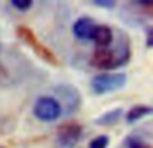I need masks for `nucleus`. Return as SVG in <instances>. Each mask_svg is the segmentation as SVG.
<instances>
[{"instance_id":"4","label":"nucleus","mask_w":153,"mask_h":148,"mask_svg":"<svg viewBox=\"0 0 153 148\" xmlns=\"http://www.w3.org/2000/svg\"><path fill=\"white\" fill-rule=\"evenodd\" d=\"M32 113L39 121L51 123L56 121L63 114L62 106L53 96H40L35 100L32 106Z\"/></svg>"},{"instance_id":"5","label":"nucleus","mask_w":153,"mask_h":148,"mask_svg":"<svg viewBox=\"0 0 153 148\" xmlns=\"http://www.w3.org/2000/svg\"><path fill=\"white\" fill-rule=\"evenodd\" d=\"M55 96L58 102L62 106V112H66L67 114H71L79 109L82 104L81 92L70 84H61L55 87Z\"/></svg>"},{"instance_id":"15","label":"nucleus","mask_w":153,"mask_h":148,"mask_svg":"<svg viewBox=\"0 0 153 148\" xmlns=\"http://www.w3.org/2000/svg\"><path fill=\"white\" fill-rule=\"evenodd\" d=\"M153 46V28L148 27L146 28V47L151 49Z\"/></svg>"},{"instance_id":"1","label":"nucleus","mask_w":153,"mask_h":148,"mask_svg":"<svg viewBox=\"0 0 153 148\" xmlns=\"http://www.w3.org/2000/svg\"><path fill=\"white\" fill-rule=\"evenodd\" d=\"M132 58V42L126 32L118 31V37L110 46L97 49L90 59V65L100 70H116L128 64Z\"/></svg>"},{"instance_id":"8","label":"nucleus","mask_w":153,"mask_h":148,"mask_svg":"<svg viewBox=\"0 0 153 148\" xmlns=\"http://www.w3.org/2000/svg\"><path fill=\"white\" fill-rule=\"evenodd\" d=\"M93 42L95 43L97 49H105L110 46L114 40L113 28L108 24H97V28L93 35Z\"/></svg>"},{"instance_id":"6","label":"nucleus","mask_w":153,"mask_h":148,"mask_svg":"<svg viewBox=\"0 0 153 148\" xmlns=\"http://www.w3.org/2000/svg\"><path fill=\"white\" fill-rule=\"evenodd\" d=\"M83 135V127L78 123L66 121L56 129V141L63 148H73L81 140Z\"/></svg>"},{"instance_id":"7","label":"nucleus","mask_w":153,"mask_h":148,"mask_svg":"<svg viewBox=\"0 0 153 148\" xmlns=\"http://www.w3.org/2000/svg\"><path fill=\"white\" fill-rule=\"evenodd\" d=\"M97 24L98 23H95L94 19L89 18V16H81L73 24V34L79 40H91L95 28H97Z\"/></svg>"},{"instance_id":"13","label":"nucleus","mask_w":153,"mask_h":148,"mask_svg":"<svg viewBox=\"0 0 153 148\" xmlns=\"http://www.w3.org/2000/svg\"><path fill=\"white\" fill-rule=\"evenodd\" d=\"M32 4H34L32 0H11V5L13 8H16L18 11H20V12L28 11L32 7Z\"/></svg>"},{"instance_id":"10","label":"nucleus","mask_w":153,"mask_h":148,"mask_svg":"<svg viewBox=\"0 0 153 148\" xmlns=\"http://www.w3.org/2000/svg\"><path fill=\"white\" fill-rule=\"evenodd\" d=\"M153 113L152 106L149 105H143V104H138V105H134L126 112L125 114V120H126L128 124H133L136 121H140L141 119L146 116H151Z\"/></svg>"},{"instance_id":"16","label":"nucleus","mask_w":153,"mask_h":148,"mask_svg":"<svg viewBox=\"0 0 153 148\" xmlns=\"http://www.w3.org/2000/svg\"><path fill=\"white\" fill-rule=\"evenodd\" d=\"M134 5H138L141 8H152L153 1L152 0H140V1H132Z\"/></svg>"},{"instance_id":"14","label":"nucleus","mask_w":153,"mask_h":148,"mask_svg":"<svg viewBox=\"0 0 153 148\" xmlns=\"http://www.w3.org/2000/svg\"><path fill=\"white\" fill-rule=\"evenodd\" d=\"M91 3L94 5H97V7L108 8V10H110V8H114V7H116V4H117L114 0H93Z\"/></svg>"},{"instance_id":"12","label":"nucleus","mask_w":153,"mask_h":148,"mask_svg":"<svg viewBox=\"0 0 153 148\" xmlns=\"http://www.w3.org/2000/svg\"><path fill=\"white\" fill-rule=\"evenodd\" d=\"M109 136L106 135H98L94 139H91L89 143V148H108L109 146Z\"/></svg>"},{"instance_id":"11","label":"nucleus","mask_w":153,"mask_h":148,"mask_svg":"<svg viewBox=\"0 0 153 148\" xmlns=\"http://www.w3.org/2000/svg\"><path fill=\"white\" fill-rule=\"evenodd\" d=\"M124 144L126 148H152L151 144L145 139L141 138L140 135H136V133L128 135L124 140Z\"/></svg>"},{"instance_id":"2","label":"nucleus","mask_w":153,"mask_h":148,"mask_svg":"<svg viewBox=\"0 0 153 148\" xmlns=\"http://www.w3.org/2000/svg\"><path fill=\"white\" fill-rule=\"evenodd\" d=\"M16 35L19 37V39L23 43H26L40 59H43L45 62L53 65V66H59L61 62H59L58 57L36 37L34 31H32L30 27L27 26H19L16 28Z\"/></svg>"},{"instance_id":"3","label":"nucleus","mask_w":153,"mask_h":148,"mask_svg":"<svg viewBox=\"0 0 153 148\" xmlns=\"http://www.w3.org/2000/svg\"><path fill=\"white\" fill-rule=\"evenodd\" d=\"M128 75L125 73H100L94 75L90 81V87L98 96L113 93L122 89L126 85Z\"/></svg>"},{"instance_id":"9","label":"nucleus","mask_w":153,"mask_h":148,"mask_svg":"<svg viewBox=\"0 0 153 148\" xmlns=\"http://www.w3.org/2000/svg\"><path fill=\"white\" fill-rule=\"evenodd\" d=\"M122 111H124L122 108H113L110 111H106L105 113H102L100 117L94 120V124L100 125V127H111L121 120Z\"/></svg>"}]
</instances>
